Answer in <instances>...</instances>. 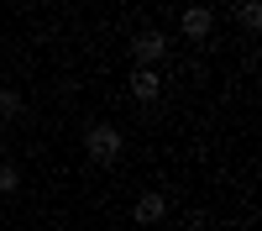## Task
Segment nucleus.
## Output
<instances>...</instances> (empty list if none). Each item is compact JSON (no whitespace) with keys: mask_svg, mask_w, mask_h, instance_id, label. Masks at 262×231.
<instances>
[{"mask_svg":"<svg viewBox=\"0 0 262 231\" xmlns=\"http://www.w3.org/2000/svg\"><path fill=\"white\" fill-rule=\"evenodd\" d=\"M21 189V174H16V163L11 158H0V195H16Z\"/></svg>","mask_w":262,"mask_h":231,"instance_id":"6","label":"nucleus"},{"mask_svg":"<svg viewBox=\"0 0 262 231\" xmlns=\"http://www.w3.org/2000/svg\"><path fill=\"white\" fill-rule=\"evenodd\" d=\"M131 53H137V63H142V69H152V63H158V58L168 53V37H163V32H137Z\"/></svg>","mask_w":262,"mask_h":231,"instance_id":"2","label":"nucleus"},{"mask_svg":"<svg viewBox=\"0 0 262 231\" xmlns=\"http://www.w3.org/2000/svg\"><path fill=\"white\" fill-rule=\"evenodd\" d=\"M210 27H215V16H210L205 6H189V11H184V37H189V42L210 37Z\"/></svg>","mask_w":262,"mask_h":231,"instance_id":"3","label":"nucleus"},{"mask_svg":"<svg viewBox=\"0 0 262 231\" xmlns=\"http://www.w3.org/2000/svg\"><path fill=\"white\" fill-rule=\"evenodd\" d=\"M131 95H137V100H158V74L137 69V74H131Z\"/></svg>","mask_w":262,"mask_h":231,"instance_id":"4","label":"nucleus"},{"mask_svg":"<svg viewBox=\"0 0 262 231\" xmlns=\"http://www.w3.org/2000/svg\"><path fill=\"white\" fill-rule=\"evenodd\" d=\"M163 210H168L163 195H142V200H137V221H163Z\"/></svg>","mask_w":262,"mask_h":231,"instance_id":"5","label":"nucleus"},{"mask_svg":"<svg viewBox=\"0 0 262 231\" xmlns=\"http://www.w3.org/2000/svg\"><path fill=\"white\" fill-rule=\"evenodd\" d=\"M11 116H21V95L16 90H0V121H11Z\"/></svg>","mask_w":262,"mask_h":231,"instance_id":"7","label":"nucleus"},{"mask_svg":"<svg viewBox=\"0 0 262 231\" xmlns=\"http://www.w3.org/2000/svg\"><path fill=\"white\" fill-rule=\"evenodd\" d=\"M236 16H242V27H247V32H257V27H262V6H257V0H247Z\"/></svg>","mask_w":262,"mask_h":231,"instance_id":"8","label":"nucleus"},{"mask_svg":"<svg viewBox=\"0 0 262 231\" xmlns=\"http://www.w3.org/2000/svg\"><path fill=\"white\" fill-rule=\"evenodd\" d=\"M84 153L95 163H116L121 158V132L116 126H90V132H84Z\"/></svg>","mask_w":262,"mask_h":231,"instance_id":"1","label":"nucleus"}]
</instances>
